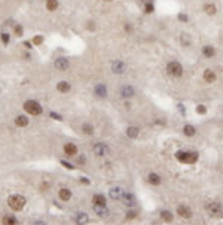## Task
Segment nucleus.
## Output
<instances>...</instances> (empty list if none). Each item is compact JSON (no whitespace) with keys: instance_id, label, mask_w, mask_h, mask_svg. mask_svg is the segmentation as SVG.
Masks as SVG:
<instances>
[{"instance_id":"f257e3e1","label":"nucleus","mask_w":223,"mask_h":225,"mask_svg":"<svg viewBox=\"0 0 223 225\" xmlns=\"http://www.w3.org/2000/svg\"><path fill=\"white\" fill-rule=\"evenodd\" d=\"M177 161H180L182 164H195L199 158V154L196 151H184L180 149L176 152Z\"/></svg>"},{"instance_id":"f03ea898","label":"nucleus","mask_w":223,"mask_h":225,"mask_svg":"<svg viewBox=\"0 0 223 225\" xmlns=\"http://www.w3.org/2000/svg\"><path fill=\"white\" fill-rule=\"evenodd\" d=\"M205 210H207V213H208L211 218H216V219L223 218V204L220 201H216V200L208 201V203L205 204Z\"/></svg>"},{"instance_id":"7ed1b4c3","label":"nucleus","mask_w":223,"mask_h":225,"mask_svg":"<svg viewBox=\"0 0 223 225\" xmlns=\"http://www.w3.org/2000/svg\"><path fill=\"white\" fill-rule=\"evenodd\" d=\"M26 203H27V200L22 195H20V194H14V195H11V197L7 198V206H9V209H12L14 212L22 210Z\"/></svg>"},{"instance_id":"20e7f679","label":"nucleus","mask_w":223,"mask_h":225,"mask_svg":"<svg viewBox=\"0 0 223 225\" xmlns=\"http://www.w3.org/2000/svg\"><path fill=\"white\" fill-rule=\"evenodd\" d=\"M24 110L27 112L28 115L37 116V115H42L43 108L40 106V103L36 102V100H27V102L24 103Z\"/></svg>"},{"instance_id":"39448f33","label":"nucleus","mask_w":223,"mask_h":225,"mask_svg":"<svg viewBox=\"0 0 223 225\" xmlns=\"http://www.w3.org/2000/svg\"><path fill=\"white\" fill-rule=\"evenodd\" d=\"M167 73H168L171 78H182L183 75V66L180 64L179 61L176 60H173V61H170L167 64Z\"/></svg>"},{"instance_id":"423d86ee","label":"nucleus","mask_w":223,"mask_h":225,"mask_svg":"<svg viewBox=\"0 0 223 225\" xmlns=\"http://www.w3.org/2000/svg\"><path fill=\"white\" fill-rule=\"evenodd\" d=\"M92 151H94V154L97 157H106L109 152H110V148H109L106 143L98 142V143H95L94 146H92Z\"/></svg>"},{"instance_id":"0eeeda50","label":"nucleus","mask_w":223,"mask_h":225,"mask_svg":"<svg viewBox=\"0 0 223 225\" xmlns=\"http://www.w3.org/2000/svg\"><path fill=\"white\" fill-rule=\"evenodd\" d=\"M119 96L122 98H125V100H128L132 96H135V88L131 87V85H122L121 88H119Z\"/></svg>"},{"instance_id":"6e6552de","label":"nucleus","mask_w":223,"mask_h":225,"mask_svg":"<svg viewBox=\"0 0 223 225\" xmlns=\"http://www.w3.org/2000/svg\"><path fill=\"white\" fill-rule=\"evenodd\" d=\"M177 215H179L182 219H190L193 213H192V209H190L189 206L180 204L179 207H177Z\"/></svg>"},{"instance_id":"1a4fd4ad","label":"nucleus","mask_w":223,"mask_h":225,"mask_svg":"<svg viewBox=\"0 0 223 225\" xmlns=\"http://www.w3.org/2000/svg\"><path fill=\"white\" fill-rule=\"evenodd\" d=\"M112 72L116 75H122L127 72V64L121 60H115V61H112Z\"/></svg>"},{"instance_id":"9d476101","label":"nucleus","mask_w":223,"mask_h":225,"mask_svg":"<svg viewBox=\"0 0 223 225\" xmlns=\"http://www.w3.org/2000/svg\"><path fill=\"white\" fill-rule=\"evenodd\" d=\"M122 201H123V204L127 206V207H134L137 204V198H135V195L132 192H123Z\"/></svg>"},{"instance_id":"9b49d317","label":"nucleus","mask_w":223,"mask_h":225,"mask_svg":"<svg viewBox=\"0 0 223 225\" xmlns=\"http://www.w3.org/2000/svg\"><path fill=\"white\" fill-rule=\"evenodd\" d=\"M94 94L98 97V98H106V97L109 96V89L104 84H97L94 87Z\"/></svg>"},{"instance_id":"f8f14e48","label":"nucleus","mask_w":223,"mask_h":225,"mask_svg":"<svg viewBox=\"0 0 223 225\" xmlns=\"http://www.w3.org/2000/svg\"><path fill=\"white\" fill-rule=\"evenodd\" d=\"M54 66L57 70H61V72H64V70H67L70 67V63H68L67 58H64V57H58L57 60L54 61Z\"/></svg>"},{"instance_id":"ddd939ff","label":"nucleus","mask_w":223,"mask_h":225,"mask_svg":"<svg viewBox=\"0 0 223 225\" xmlns=\"http://www.w3.org/2000/svg\"><path fill=\"white\" fill-rule=\"evenodd\" d=\"M92 206H94L95 215H97L98 218L104 219V218H107L109 215H110V210H109L107 206H97V204H92Z\"/></svg>"},{"instance_id":"4468645a","label":"nucleus","mask_w":223,"mask_h":225,"mask_svg":"<svg viewBox=\"0 0 223 225\" xmlns=\"http://www.w3.org/2000/svg\"><path fill=\"white\" fill-rule=\"evenodd\" d=\"M122 195H123V189L121 186H112L109 191V197L112 200H122Z\"/></svg>"},{"instance_id":"2eb2a0df","label":"nucleus","mask_w":223,"mask_h":225,"mask_svg":"<svg viewBox=\"0 0 223 225\" xmlns=\"http://www.w3.org/2000/svg\"><path fill=\"white\" fill-rule=\"evenodd\" d=\"M147 182L152 185V186H159L161 182H162V179H161V176H159L158 173H149L147 175Z\"/></svg>"},{"instance_id":"dca6fc26","label":"nucleus","mask_w":223,"mask_h":225,"mask_svg":"<svg viewBox=\"0 0 223 225\" xmlns=\"http://www.w3.org/2000/svg\"><path fill=\"white\" fill-rule=\"evenodd\" d=\"M125 134H127L129 139H137L138 134H140V128H138L137 125H129V127H127V130H125Z\"/></svg>"},{"instance_id":"f3484780","label":"nucleus","mask_w":223,"mask_h":225,"mask_svg":"<svg viewBox=\"0 0 223 225\" xmlns=\"http://www.w3.org/2000/svg\"><path fill=\"white\" fill-rule=\"evenodd\" d=\"M202 78H204V81L207 82V84H213V82H216V79H217L216 73H214L211 69H207V70L204 72Z\"/></svg>"},{"instance_id":"a211bd4d","label":"nucleus","mask_w":223,"mask_h":225,"mask_svg":"<svg viewBox=\"0 0 223 225\" xmlns=\"http://www.w3.org/2000/svg\"><path fill=\"white\" fill-rule=\"evenodd\" d=\"M64 154L67 155V157H73L77 154V146L74 143H66L64 145Z\"/></svg>"},{"instance_id":"6ab92c4d","label":"nucleus","mask_w":223,"mask_h":225,"mask_svg":"<svg viewBox=\"0 0 223 225\" xmlns=\"http://www.w3.org/2000/svg\"><path fill=\"white\" fill-rule=\"evenodd\" d=\"M92 204L97 206H107V198L104 197L103 194H95L92 197Z\"/></svg>"},{"instance_id":"aec40b11","label":"nucleus","mask_w":223,"mask_h":225,"mask_svg":"<svg viewBox=\"0 0 223 225\" xmlns=\"http://www.w3.org/2000/svg\"><path fill=\"white\" fill-rule=\"evenodd\" d=\"M183 134L186 137H193L196 134V128L192 124H186V125H183Z\"/></svg>"},{"instance_id":"412c9836","label":"nucleus","mask_w":223,"mask_h":225,"mask_svg":"<svg viewBox=\"0 0 223 225\" xmlns=\"http://www.w3.org/2000/svg\"><path fill=\"white\" fill-rule=\"evenodd\" d=\"M58 198L61 201H68L72 198V191L68 188H61L60 192H58Z\"/></svg>"},{"instance_id":"4be33fe9","label":"nucleus","mask_w":223,"mask_h":225,"mask_svg":"<svg viewBox=\"0 0 223 225\" xmlns=\"http://www.w3.org/2000/svg\"><path fill=\"white\" fill-rule=\"evenodd\" d=\"M28 124H30V119L26 115H18L15 118V125L16 127H27Z\"/></svg>"},{"instance_id":"5701e85b","label":"nucleus","mask_w":223,"mask_h":225,"mask_svg":"<svg viewBox=\"0 0 223 225\" xmlns=\"http://www.w3.org/2000/svg\"><path fill=\"white\" fill-rule=\"evenodd\" d=\"M161 219H162L164 222L170 224V222L174 221V215H173L170 210H167V209H162V210H161Z\"/></svg>"},{"instance_id":"b1692460","label":"nucleus","mask_w":223,"mask_h":225,"mask_svg":"<svg viewBox=\"0 0 223 225\" xmlns=\"http://www.w3.org/2000/svg\"><path fill=\"white\" fill-rule=\"evenodd\" d=\"M57 89H58L60 93H63V94H67L68 91L72 89V87H70V84H68V82L61 81V82H58V84H57Z\"/></svg>"},{"instance_id":"393cba45","label":"nucleus","mask_w":223,"mask_h":225,"mask_svg":"<svg viewBox=\"0 0 223 225\" xmlns=\"http://www.w3.org/2000/svg\"><path fill=\"white\" fill-rule=\"evenodd\" d=\"M202 55L205 58H211V57H214L216 55V49L213 48L211 45H205L202 48Z\"/></svg>"},{"instance_id":"a878e982","label":"nucleus","mask_w":223,"mask_h":225,"mask_svg":"<svg viewBox=\"0 0 223 225\" xmlns=\"http://www.w3.org/2000/svg\"><path fill=\"white\" fill-rule=\"evenodd\" d=\"M81 128H82V133H83V134H86V136H92V134H94V131H95L94 127H92L91 124H83Z\"/></svg>"},{"instance_id":"bb28decb","label":"nucleus","mask_w":223,"mask_h":225,"mask_svg":"<svg viewBox=\"0 0 223 225\" xmlns=\"http://www.w3.org/2000/svg\"><path fill=\"white\" fill-rule=\"evenodd\" d=\"M89 218L86 213H77L76 215V224H88Z\"/></svg>"},{"instance_id":"cd10ccee","label":"nucleus","mask_w":223,"mask_h":225,"mask_svg":"<svg viewBox=\"0 0 223 225\" xmlns=\"http://www.w3.org/2000/svg\"><path fill=\"white\" fill-rule=\"evenodd\" d=\"M204 11H205V14H208V15H214V14L217 12L216 5H213V3H207V5L204 6Z\"/></svg>"},{"instance_id":"c85d7f7f","label":"nucleus","mask_w":223,"mask_h":225,"mask_svg":"<svg viewBox=\"0 0 223 225\" xmlns=\"http://www.w3.org/2000/svg\"><path fill=\"white\" fill-rule=\"evenodd\" d=\"M180 42H182L183 46H189V45H190V36L183 31V33L180 34Z\"/></svg>"},{"instance_id":"c756f323","label":"nucleus","mask_w":223,"mask_h":225,"mask_svg":"<svg viewBox=\"0 0 223 225\" xmlns=\"http://www.w3.org/2000/svg\"><path fill=\"white\" fill-rule=\"evenodd\" d=\"M46 7L48 11H57V7H58V0H46Z\"/></svg>"},{"instance_id":"7c9ffc66","label":"nucleus","mask_w":223,"mask_h":225,"mask_svg":"<svg viewBox=\"0 0 223 225\" xmlns=\"http://www.w3.org/2000/svg\"><path fill=\"white\" fill-rule=\"evenodd\" d=\"M138 216V210L137 209H129L128 212H127V221H132V219H135Z\"/></svg>"},{"instance_id":"2f4dec72","label":"nucleus","mask_w":223,"mask_h":225,"mask_svg":"<svg viewBox=\"0 0 223 225\" xmlns=\"http://www.w3.org/2000/svg\"><path fill=\"white\" fill-rule=\"evenodd\" d=\"M155 11V6H153V2H149V3H144V14H152Z\"/></svg>"},{"instance_id":"473e14b6","label":"nucleus","mask_w":223,"mask_h":225,"mask_svg":"<svg viewBox=\"0 0 223 225\" xmlns=\"http://www.w3.org/2000/svg\"><path fill=\"white\" fill-rule=\"evenodd\" d=\"M195 110H196L198 115H205V113H207V108H205L204 104H198L195 108Z\"/></svg>"},{"instance_id":"72a5a7b5","label":"nucleus","mask_w":223,"mask_h":225,"mask_svg":"<svg viewBox=\"0 0 223 225\" xmlns=\"http://www.w3.org/2000/svg\"><path fill=\"white\" fill-rule=\"evenodd\" d=\"M3 224L14 225V224H16V219H15L14 216H5V218H3Z\"/></svg>"},{"instance_id":"f704fd0d","label":"nucleus","mask_w":223,"mask_h":225,"mask_svg":"<svg viewBox=\"0 0 223 225\" xmlns=\"http://www.w3.org/2000/svg\"><path fill=\"white\" fill-rule=\"evenodd\" d=\"M177 109H179V112H180L182 116H186V109H184V104H183V103H177Z\"/></svg>"},{"instance_id":"c9c22d12","label":"nucleus","mask_w":223,"mask_h":225,"mask_svg":"<svg viewBox=\"0 0 223 225\" xmlns=\"http://www.w3.org/2000/svg\"><path fill=\"white\" fill-rule=\"evenodd\" d=\"M177 18L182 21V22H188V21H189V17H188L186 14H183V12H180V14L177 15Z\"/></svg>"},{"instance_id":"e433bc0d","label":"nucleus","mask_w":223,"mask_h":225,"mask_svg":"<svg viewBox=\"0 0 223 225\" xmlns=\"http://www.w3.org/2000/svg\"><path fill=\"white\" fill-rule=\"evenodd\" d=\"M60 163H61V165H64V167H66V169H68V170H73V169H74V165H73V164L67 163L66 160H61Z\"/></svg>"},{"instance_id":"4c0bfd02","label":"nucleus","mask_w":223,"mask_h":225,"mask_svg":"<svg viewBox=\"0 0 223 225\" xmlns=\"http://www.w3.org/2000/svg\"><path fill=\"white\" fill-rule=\"evenodd\" d=\"M42 42H43V37H42V36H36V37L33 39V43H34V45H40Z\"/></svg>"},{"instance_id":"58836bf2","label":"nucleus","mask_w":223,"mask_h":225,"mask_svg":"<svg viewBox=\"0 0 223 225\" xmlns=\"http://www.w3.org/2000/svg\"><path fill=\"white\" fill-rule=\"evenodd\" d=\"M85 161H86L85 155H81V157H77V160H76V163L81 164V165H83V164H85Z\"/></svg>"},{"instance_id":"ea45409f","label":"nucleus","mask_w":223,"mask_h":225,"mask_svg":"<svg viewBox=\"0 0 223 225\" xmlns=\"http://www.w3.org/2000/svg\"><path fill=\"white\" fill-rule=\"evenodd\" d=\"M51 116H52L54 119H58V121H61V119H63V118H61L58 113H55V112H51Z\"/></svg>"},{"instance_id":"a19ab883","label":"nucleus","mask_w":223,"mask_h":225,"mask_svg":"<svg viewBox=\"0 0 223 225\" xmlns=\"http://www.w3.org/2000/svg\"><path fill=\"white\" fill-rule=\"evenodd\" d=\"M2 41H3V43H7L9 42V36L7 34H2Z\"/></svg>"},{"instance_id":"79ce46f5","label":"nucleus","mask_w":223,"mask_h":225,"mask_svg":"<svg viewBox=\"0 0 223 225\" xmlns=\"http://www.w3.org/2000/svg\"><path fill=\"white\" fill-rule=\"evenodd\" d=\"M125 30H127L128 33H131V31H132V26H131V24H125Z\"/></svg>"},{"instance_id":"37998d69","label":"nucleus","mask_w":223,"mask_h":225,"mask_svg":"<svg viewBox=\"0 0 223 225\" xmlns=\"http://www.w3.org/2000/svg\"><path fill=\"white\" fill-rule=\"evenodd\" d=\"M15 33L18 34V36H20V34H22V28H21V27H15Z\"/></svg>"},{"instance_id":"c03bdc74","label":"nucleus","mask_w":223,"mask_h":225,"mask_svg":"<svg viewBox=\"0 0 223 225\" xmlns=\"http://www.w3.org/2000/svg\"><path fill=\"white\" fill-rule=\"evenodd\" d=\"M81 182H83V184H86V185L89 184V180H88V179H85V177H82V179H81Z\"/></svg>"},{"instance_id":"a18cd8bd","label":"nucleus","mask_w":223,"mask_h":225,"mask_svg":"<svg viewBox=\"0 0 223 225\" xmlns=\"http://www.w3.org/2000/svg\"><path fill=\"white\" fill-rule=\"evenodd\" d=\"M140 2H142L143 5H144V3H149V2H153V0H140Z\"/></svg>"},{"instance_id":"49530a36","label":"nucleus","mask_w":223,"mask_h":225,"mask_svg":"<svg viewBox=\"0 0 223 225\" xmlns=\"http://www.w3.org/2000/svg\"><path fill=\"white\" fill-rule=\"evenodd\" d=\"M106 2H112V0H106Z\"/></svg>"}]
</instances>
